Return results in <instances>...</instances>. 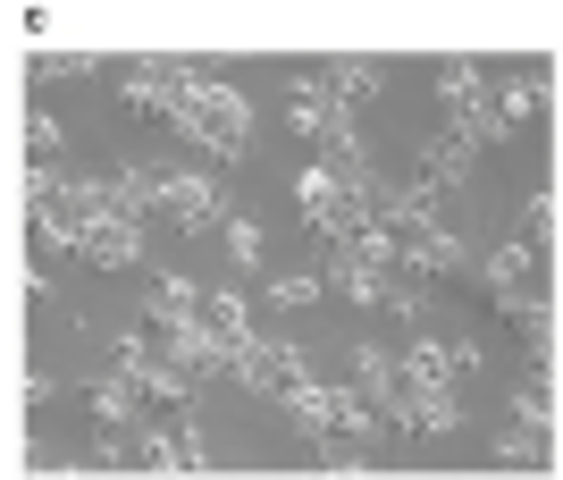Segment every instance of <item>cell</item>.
I'll return each instance as SVG.
<instances>
[{
	"mask_svg": "<svg viewBox=\"0 0 563 480\" xmlns=\"http://www.w3.org/2000/svg\"><path fill=\"white\" fill-rule=\"evenodd\" d=\"M135 463H143V472H202L211 456H202V438H186V430H143Z\"/></svg>",
	"mask_w": 563,
	"mask_h": 480,
	"instance_id": "5",
	"label": "cell"
},
{
	"mask_svg": "<svg viewBox=\"0 0 563 480\" xmlns=\"http://www.w3.org/2000/svg\"><path fill=\"white\" fill-rule=\"evenodd\" d=\"M228 253H235V262H261V228H253V219H228Z\"/></svg>",
	"mask_w": 563,
	"mask_h": 480,
	"instance_id": "9",
	"label": "cell"
},
{
	"mask_svg": "<svg viewBox=\"0 0 563 480\" xmlns=\"http://www.w3.org/2000/svg\"><path fill=\"white\" fill-rule=\"evenodd\" d=\"M235 380L253 388V396H269V405H286V396H295V388H303V354H295V346H244V354H235Z\"/></svg>",
	"mask_w": 563,
	"mask_h": 480,
	"instance_id": "3",
	"label": "cell"
},
{
	"mask_svg": "<svg viewBox=\"0 0 563 480\" xmlns=\"http://www.w3.org/2000/svg\"><path fill=\"white\" fill-rule=\"evenodd\" d=\"M320 85H329V94L345 101V110H353V101H378V94H387V76H378V68H362V59H345V68H336V76H320Z\"/></svg>",
	"mask_w": 563,
	"mask_h": 480,
	"instance_id": "6",
	"label": "cell"
},
{
	"mask_svg": "<svg viewBox=\"0 0 563 480\" xmlns=\"http://www.w3.org/2000/svg\"><path fill=\"white\" fill-rule=\"evenodd\" d=\"M168 119L186 127L194 144L211 152V161H244L253 152V101L235 94V85H211V76H186L177 85V110Z\"/></svg>",
	"mask_w": 563,
	"mask_h": 480,
	"instance_id": "1",
	"label": "cell"
},
{
	"mask_svg": "<svg viewBox=\"0 0 563 480\" xmlns=\"http://www.w3.org/2000/svg\"><path fill=\"white\" fill-rule=\"evenodd\" d=\"M438 94L454 101V119H463V110H479V68H471V59H454V68H438Z\"/></svg>",
	"mask_w": 563,
	"mask_h": 480,
	"instance_id": "8",
	"label": "cell"
},
{
	"mask_svg": "<svg viewBox=\"0 0 563 480\" xmlns=\"http://www.w3.org/2000/svg\"><path fill=\"white\" fill-rule=\"evenodd\" d=\"M135 405H143V388L126 380V371H110V380L93 388V413H101V422H135Z\"/></svg>",
	"mask_w": 563,
	"mask_h": 480,
	"instance_id": "7",
	"label": "cell"
},
{
	"mask_svg": "<svg viewBox=\"0 0 563 480\" xmlns=\"http://www.w3.org/2000/svg\"><path fill=\"white\" fill-rule=\"evenodd\" d=\"M479 287L496 295V313H505V320H514L521 304H539V295H530V253H521V244H505V253L479 262Z\"/></svg>",
	"mask_w": 563,
	"mask_h": 480,
	"instance_id": "4",
	"label": "cell"
},
{
	"mask_svg": "<svg viewBox=\"0 0 563 480\" xmlns=\"http://www.w3.org/2000/svg\"><path fill=\"white\" fill-rule=\"evenodd\" d=\"M186 76H194L186 59H135V68H118V101H126L135 119H168Z\"/></svg>",
	"mask_w": 563,
	"mask_h": 480,
	"instance_id": "2",
	"label": "cell"
},
{
	"mask_svg": "<svg viewBox=\"0 0 563 480\" xmlns=\"http://www.w3.org/2000/svg\"><path fill=\"white\" fill-rule=\"evenodd\" d=\"M311 295H329V279H278L269 304H311Z\"/></svg>",
	"mask_w": 563,
	"mask_h": 480,
	"instance_id": "10",
	"label": "cell"
}]
</instances>
